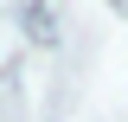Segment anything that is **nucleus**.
Wrapping results in <instances>:
<instances>
[{"label": "nucleus", "instance_id": "obj_1", "mask_svg": "<svg viewBox=\"0 0 128 122\" xmlns=\"http://www.w3.org/2000/svg\"><path fill=\"white\" fill-rule=\"evenodd\" d=\"M26 26H32V39H51V13L45 7H26Z\"/></svg>", "mask_w": 128, "mask_h": 122}]
</instances>
